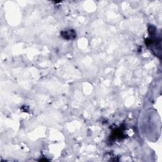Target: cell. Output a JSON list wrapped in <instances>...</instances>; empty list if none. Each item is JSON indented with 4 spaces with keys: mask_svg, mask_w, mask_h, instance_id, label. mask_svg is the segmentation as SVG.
Listing matches in <instances>:
<instances>
[{
    "mask_svg": "<svg viewBox=\"0 0 162 162\" xmlns=\"http://www.w3.org/2000/svg\"><path fill=\"white\" fill-rule=\"evenodd\" d=\"M62 36L66 39H73L76 37V33L73 30H69L62 32Z\"/></svg>",
    "mask_w": 162,
    "mask_h": 162,
    "instance_id": "1",
    "label": "cell"
}]
</instances>
